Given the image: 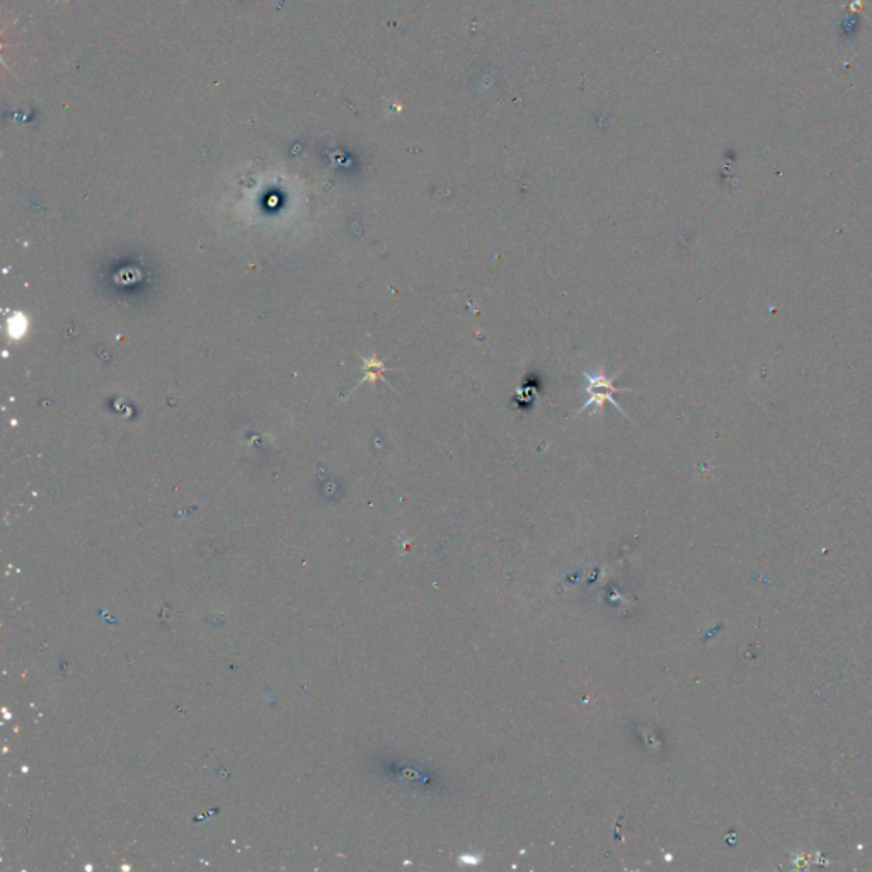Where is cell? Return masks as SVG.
I'll return each instance as SVG.
<instances>
[{"label":"cell","instance_id":"obj_1","mask_svg":"<svg viewBox=\"0 0 872 872\" xmlns=\"http://www.w3.org/2000/svg\"><path fill=\"white\" fill-rule=\"evenodd\" d=\"M582 377L586 380V403L576 411V416L582 414L585 411H591V414H602L603 407L607 404H611L615 409L622 412L624 416H627V412L624 411V407L615 400V394L618 392H627L629 389L625 387H618L615 383V378L617 377H610L607 375L602 368L598 370H593V372H585Z\"/></svg>","mask_w":872,"mask_h":872},{"label":"cell","instance_id":"obj_2","mask_svg":"<svg viewBox=\"0 0 872 872\" xmlns=\"http://www.w3.org/2000/svg\"><path fill=\"white\" fill-rule=\"evenodd\" d=\"M363 363H365V377L361 378L360 383L367 382V380H370V382H377L378 378L385 380V382L389 383V380L383 377V374H387V372H390V370H396V368H389L387 365H383L382 361L377 360L375 356L370 358V360H363Z\"/></svg>","mask_w":872,"mask_h":872}]
</instances>
